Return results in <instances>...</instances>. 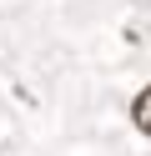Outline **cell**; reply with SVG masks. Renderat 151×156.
Instances as JSON below:
<instances>
[{
    "label": "cell",
    "instance_id": "cell-1",
    "mask_svg": "<svg viewBox=\"0 0 151 156\" xmlns=\"http://www.w3.org/2000/svg\"><path fill=\"white\" fill-rule=\"evenodd\" d=\"M131 121H136V131L151 136V86H141V96L131 101Z\"/></svg>",
    "mask_w": 151,
    "mask_h": 156
}]
</instances>
